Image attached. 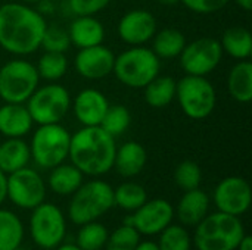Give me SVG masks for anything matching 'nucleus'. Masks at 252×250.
<instances>
[{
	"label": "nucleus",
	"instance_id": "nucleus-35",
	"mask_svg": "<svg viewBox=\"0 0 252 250\" xmlns=\"http://www.w3.org/2000/svg\"><path fill=\"white\" fill-rule=\"evenodd\" d=\"M140 243L139 231L131 225H121L108 236L105 249L106 250H134Z\"/></svg>",
	"mask_w": 252,
	"mask_h": 250
},
{
	"label": "nucleus",
	"instance_id": "nucleus-43",
	"mask_svg": "<svg viewBox=\"0 0 252 250\" xmlns=\"http://www.w3.org/2000/svg\"><path fill=\"white\" fill-rule=\"evenodd\" d=\"M235 1L239 7H242L247 12H250L252 9V0H235Z\"/></svg>",
	"mask_w": 252,
	"mask_h": 250
},
{
	"label": "nucleus",
	"instance_id": "nucleus-40",
	"mask_svg": "<svg viewBox=\"0 0 252 250\" xmlns=\"http://www.w3.org/2000/svg\"><path fill=\"white\" fill-rule=\"evenodd\" d=\"M6 200V174L0 171V205Z\"/></svg>",
	"mask_w": 252,
	"mask_h": 250
},
{
	"label": "nucleus",
	"instance_id": "nucleus-46",
	"mask_svg": "<svg viewBox=\"0 0 252 250\" xmlns=\"http://www.w3.org/2000/svg\"><path fill=\"white\" fill-rule=\"evenodd\" d=\"M40 0H21V3H25V4H35V3H38Z\"/></svg>",
	"mask_w": 252,
	"mask_h": 250
},
{
	"label": "nucleus",
	"instance_id": "nucleus-28",
	"mask_svg": "<svg viewBox=\"0 0 252 250\" xmlns=\"http://www.w3.org/2000/svg\"><path fill=\"white\" fill-rule=\"evenodd\" d=\"M22 240L24 224L19 217L9 209H0V250H18Z\"/></svg>",
	"mask_w": 252,
	"mask_h": 250
},
{
	"label": "nucleus",
	"instance_id": "nucleus-41",
	"mask_svg": "<svg viewBox=\"0 0 252 250\" xmlns=\"http://www.w3.org/2000/svg\"><path fill=\"white\" fill-rule=\"evenodd\" d=\"M236 250H252V237L251 236L245 234V236L242 237L241 243L238 245Z\"/></svg>",
	"mask_w": 252,
	"mask_h": 250
},
{
	"label": "nucleus",
	"instance_id": "nucleus-23",
	"mask_svg": "<svg viewBox=\"0 0 252 250\" xmlns=\"http://www.w3.org/2000/svg\"><path fill=\"white\" fill-rule=\"evenodd\" d=\"M84 174L72 164H59L50 169L49 189L59 196H71L84 181Z\"/></svg>",
	"mask_w": 252,
	"mask_h": 250
},
{
	"label": "nucleus",
	"instance_id": "nucleus-16",
	"mask_svg": "<svg viewBox=\"0 0 252 250\" xmlns=\"http://www.w3.org/2000/svg\"><path fill=\"white\" fill-rule=\"evenodd\" d=\"M114 62V52L103 44H97L80 49V52L75 56V71L86 80L97 81L112 74Z\"/></svg>",
	"mask_w": 252,
	"mask_h": 250
},
{
	"label": "nucleus",
	"instance_id": "nucleus-30",
	"mask_svg": "<svg viewBox=\"0 0 252 250\" xmlns=\"http://www.w3.org/2000/svg\"><path fill=\"white\" fill-rule=\"evenodd\" d=\"M35 69L41 80H46L49 83H56L62 77H65L68 71V59L65 53L44 52L35 65Z\"/></svg>",
	"mask_w": 252,
	"mask_h": 250
},
{
	"label": "nucleus",
	"instance_id": "nucleus-18",
	"mask_svg": "<svg viewBox=\"0 0 252 250\" xmlns=\"http://www.w3.org/2000/svg\"><path fill=\"white\" fill-rule=\"evenodd\" d=\"M68 35L72 46L86 49L103 44L105 27L94 15H75V19L68 28Z\"/></svg>",
	"mask_w": 252,
	"mask_h": 250
},
{
	"label": "nucleus",
	"instance_id": "nucleus-27",
	"mask_svg": "<svg viewBox=\"0 0 252 250\" xmlns=\"http://www.w3.org/2000/svg\"><path fill=\"white\" fill-rule=\"evenodd\" d=\"M176 87L177 81L173 77L158 75L143 88L145 100L151 108H165L176 99Z\"/></svg>",
	"mask_w": 252,
	"mask_h": 250
},
{
	"label": "nucleus",
	"instance_id": "nucleus-25",
	"mask_svg": "<svg viewBox=\"0 0 252 250\" xmlns=\"http://www.w3.org/2000/svg\"><path fill=\"white\" fill-rule=\"evenodd\" d=\"M223 53L236 60H247L252 55L251 32L244 27H230L220 40Z\"/></svg>",
	"mask_w": 252,
	"mask_h": 250
},
{
	"label": "nucleus",
	"instance_id": "nucleus-14",
	"mask_svg": "<svg viewBox=\"0 0 252 250\" xmlns=\"http://www.w3.org/2000/svg\"><path fill=\"white\" fill-rule=\"evenodd\" d=\"M158 31L154 13L146 9H133L124 13L117 25L118 37L128 46H145Z\"/></svg>",
	"mask_w": 252,
	"mask_h": 250
},
{
	"label": "nucleus",
	"instance_id": "nucleus-20",
	"mask_svg": "<svg viewBox=\"0 0 252 250\" xmlns=\"http://www.w3.org/2000/svg\"><path fill=\"white\" fill-rule=\"evenodd\" d=\"M210 209V197L199 187L185 192L177 208L176 215L179 221L186 227L198 225L207 215Z\"/></svg>",
	"mask_w": 252,
	"mask_h": 250
},
{
	"label": "nucleus",
	"instance_id": "nucleus-45",
	"mask_svg": "<svg viewBox=\"0 0 252 250\" xmlns=\"http://www.w3.org/2000/svg\"><path fill=\"white\" fill-rule=\"evenodd\" d=\"M157 1L161 4H167V6H174V4L180 3V0H157Z\"/></svg>",
	"mask_w": 252,
	"mask_h": 250
},
{
	"label": "nucleus",
	"instance_id": "nucleus-12",
	"mask_svg": "<svg viewBox=\"0 0 252 250\" xmlns=\"http://www.w3.org/2000/svg\"><path fill=\"white\" fill-rule=\"evenodd\" d=\"M223 49L217 38L202 37L186 43L180 53V66L186 75L207 77L210 75L223 59Z\"/></svg>",
	"mask_w": 252,
	"mask_h": 250
},
{
	"label": "nucleus",
	"instance_id": "nucleus-1",
	"mask_svg": "<svg viewBox=\"0 0 252 250\" xmlns=\"http://www.w3.org/2000/svg\"><path fill=\"white\" fill-rule=\"evenodd\" d=\"M46 18L25 3L0 6V47L10 55L24 57L37 52L46 31Z\"/></svg>",
	"mask_w": 252,
	"mask_h": 250
},
{
	"label": "nucleus",
	"instance_id": "nucleus-29",
	"mask_svg": "<svg viewBox=\"0 0 252 250\" xmlns=\"http://www.w3.org/2000/svg\"><path fill=\"white\" fill-rule=\"evenodd\" d=\"M148 200V193L143 186L127 181L120 184L114 190V206H118L127 212H134Z\"/></svg>",
	"mask_w": 252,
	"mask_h": 250
},
{
	"label": "nucleus",
	"instance_id": "nucleus-33",
	"mask_svg": "<svg viewBox=\"0 0 252 250\" xmlns=\"http://www.w3.org/2000/svg\"><path fill=\"white\" fill-rule=\"evenodd\" d=\"M157 245L159 250H190L192 237L185 227L170 224L159 233V240Z\"/></svg>",
	"mask_w": 252,
	"mask_h": 250
},
{
	"label": "nucleus",
	"instance_id": "nucleus-37",
	"mask_svg": "<svg viewBox=\"0 0 252 250\" xmlns=\"http://www.w3.org/2000/svg\"><path fill=\"white\" fill-rule=\"evenodd\" d=\"M109 3L111 0H68L69 10L74 15H96Z\"/></svg>",
	"mask_w": 252,
	"mask_h": 250
},
{
	"label": "nucleus",
	"instance_id": "nucleus-4",
	"mask_svg": "<svg viewBox=\"0 0 252 250\" xmlns=\"http://www.w3.org/2000/svg\"><path fill=\"white\" fill-rule=\"evenodd\" d=\"M161 59L146 46H131L115 56L112 74L128 88H145L159 75Z\"/></svg>",
	"mask_w": 252,
	"mask_h": 250
},
{
	"label": "nucleus",
	"instance_id": "nucleus-21",
	"mask_svg": "<svg viewBox=\"0 0 252 250\" xmlns=\"http://www.w3.org/2000/svg\"><path fill=\"white\" fill-rule=\"evenodd\" d=\"M148 162L146 149L137 141H127L117 147L114 158V168L121 177L131 178L139 175Z\"/></svg>",
	"mask_w": 252,
	"mask_h": 250
},
{
	"label": "nucleus",
	"instance_id": "nucleus-42",
	"mask_svg": "<svg viewBox=\"0 0 252 250\" xmlns=\"http://www.w3.org/2000/svg\"><path fill=\"white\" fill-rule=\"evenodd\" d=\"M134 250H159L155 242H140Z\"/></svg>",
	"mask_w": 252,
	"mask_h": 250
},
{
	"label": "nucleus",
	"instance_id": "nucleus-2",
	"mask_svg": "<svg viewBox=\"0 0 252 250\" xmlns=\"http://www.w3.org/2000/svg\"><path fill=\"white\" fill-rule=\"evenodd\" d=\"M115 137L100 125L83 127L71 136L68 158L84 175L100 177L114 168Z\"/></svg>",
	"mask_w": 252,
	"mask_h": 250
},
{
	"label": "nucleus",
	"instance_id": "nucleus-24",
	"mask_svg": "<svg viewBox=\"0 0 252 250\" xmlns=\"http://www.w3.org/2000/svg\"><path fill=\"white\" fill-rule=\"evenodd\" d=\"M227 90L233 100L239 103H250L252 100V63L239 60L227 75Z\"/></svg>",
	"mask_w": 252,
	"mask_h": 250
},
{
	"label": "nucleus",
	"instance_id": "nucleus-32",
	"mask_svg": "<svg viewBox=\"0 0 252 250\" xmlns=\"http://www.w3.org/2000/svg\"><path fill=\"white\" fill-rule=\"evenodd\" d=\"M130 122H131V113L124 105H112V106L109 105L100 122V127L112 137H117L121 136L124 131H127Z\"/></svg>",
	"mask_w": 252,
	"mask_h": 250
},
{
	"label": "nucleus",
	"instance_id": "nucleus-17",
	"mask_svg": "<svg viewBox=\"0 0 252 250\" xmlns=\"http://www.w3.org/2000/svg\"><path fill=\"white\" fill-rule=\"evenodd\" d=\"M77 121L83 127H96L100 125L109 102L106 96L97 88H83L71 103Z\"/></svg>",
	"mask_w": 252,
	"mask_h": 250
},
{
	"label": "nucleus",
	"instance_id": "nucleus-38",
	"mask_svg": "<svg viewBox=\"0 0 252 250\" xmlns=\"http://www.w3.org/2000/svg\"><path fill=\"white\" fill-rule=\"evenodd\" d=\"M189 10L195 13L210 15L216 13L227 6L230 0H180Z\"/></svg>",
	"mask_w": 252,
	"mask_h": 250
},
{
	"label": "nucleus",
	"instance_id": "nucleus-15",
	"mask_svg": "<svg viewBox=\"0 0 252 250\" xmlns=\"http://www.w3.org/2000/svg\"><path fill=\"white\" fill-rule=\"evenodd\" d=\"M174 218V208L165 199L146 200L131 214L133 227L143 236H157L167 228Z\"/></svg>",
	"mask_w": 252,
	"mask_h": 250
},
{
	"label": "nucleus",
	"instance_id": "nucleus-36",
	"mask_svg": "<svg viewBox=\"0 0 252 250\" xmlns=\"http://www.w3.org/2000/svg\"><path fill=\"white\" fill-rule=\"evenodd\" d=\"M71 40L68 35V29H63L58 25L46 27V31L41 38V46L44 52H56L65 53L71 47Z\"/></svg>",
	"mask_w": 252,
	"mask_h": 250
},
{
	"label": "nucleus",
	"instance_id": "nucleus-3",
	"mask_svg": "<svg viewBox=\"0 0 252 250\" xmlns=\"http://www.w3.org/2000/svg\"><path fill=\"white\" fill-rule=\"evenodd\" d=\"M245 234L239 217L217 211L195 225L193 243L198 250H236Z\"/></svg>",
	"mask_w": 252,
	"mask_h": 250
},
{
	"label": "nucleus",
	"instance_id": "nucleus-6",
	"mask_svg": "<svg viewBox=\"0 0 252 250\" xmlns=\"http://www.w3.org/2000/svg\"><path fill=\"white\" fill-rule=\"evenodd\" d=\"M71 134L59 124H44L32 133L30 141V155L41 169H52L68 159Z\"/></svg>",
	"mask_w": 252,
	"mask_h": 250
},
{
	"label": "nucleus",
	"instance_id": "nucleus-13",
	"mask_svg": "<svg viewBox=\"0 0 252 250\" xmlns=\"http://www.w3.org/2000/svg\"><path fill=\"white\" fill-rule=\"evenodd\" d=\"M252 193L250 183L242 177H227L214 190V203L220 212L241 217L251 206Z\"/></svg>",
	"mask_w": 252,
	"mask_h": 250
},
{
	"label": "nucleus",
	"instance_id": "nucleus-26",
	"mask_svg": "<svg viewBox=\"0 0 252 250\" xmlns=\"http://www.w3.org/2000/svg\"><path fill=\"white\" fill-rule=\"evenodd\" d=\"M186 46V37L180 29L164 28L157 31L152 38V52L159 59H174L179 57Z\"/></svg>",
	"mask_w": 252,
	"mask_h": 250
},
{
	"label": "nucleus",
	"instance_id": "nucleus-8",
	"mask_svg": "<svg viewBox=\"0 0 252 250\" xmlns=\"http://www.w3.org/2000/svg\"><path fill=\"white\" fill-rule=\"evenodd\" d=\"M71 94L69 91L58 84L50 83L46 85H38L35 91L25 102V106L32 118L34 124H59L71 109Z\"/></svg>",
	"mask_w": 252,
	"mask_h": 250
},
{
	"label": "nucleus",
	"instance_id": "nucleus-31",
	"mask_svg": "<svg viewBox=\"0 0 252 250\" xmlns=\"http://www.w3.org/2000/svg\"><path fill=\"white\" fill-rule=\"evenodd\" d=\"M108 236V228L103 224L90 221L80 225L77 233V246L81 250H100L105 248Z\"/></svg>",
	"mask_w": 252,
	"mask_h": 250
},
{
	"label": "nucleus",
	"instance_id": "nucleus-9",
	"mask_svg": "<svg viewBox=\"0 0 252 250\" xmlns=\"http://www.w3.org/2000/svg\"><path fill=\"white\" fill-rule=\"evenodd\" d=\"M40 84L35 65L16 57L0 68V99L4 103H25Z\"/></svg>",
	"mask_w": 252,
	"mask_h": 250
},
{
	"label": "nucleus",
	"instance_id": "nucleus-10",
	"mask_svg": "<svg viewBox=\"0 0 252 250\" xmlns=\"http://www.w3.org/2000/svg\"><path fill=\"white\" fill-rule=\"evenodd\" d=\"M31 211L30 236L32 242L43 250L58 248L66 234V221L61 208L43 202Z\"/></svg>",
	"mask_w": 252,
	"mask_h": 250
},
{
	"label": "nucleus",
	"instance_id": "nucleus-7",
	"mask_svg": "<svg viewBox=\"0 0 252 250\" xmlns=\"http://www.w3.org/2000/svg\"><path fill=\"white\" fill-rule=\"evenodd\" d=\"M176 99L186 116L190 119H205L217 105V93L207 77L185 75L177 81Z\"/></svg>",
	"mask_w": 252,
	"mask_h": 250
},
{
	"label": "nucleus",
	"instance_id": "nucleus-11",
	"mask_svg": "<svg viewBox=\"0 0 252 250\" xmlns=\"http://www.w3.org/2000/svg\"><path fill=\"white\" fill-rule=\"evenodd\" d=\"M6 199L21 209H34L46 199V183L32 168H21L6 175Z\"/></svg>",
	"mask_w": 252,
	"mask_h": 250
},
{
	"label": "nucleus",
	"instance_id": "nucleus-5",
	"mask_svg": "<svg viewBox=\"0 0 252 250\" xmlns=\"http://www.w3.org/2000/svg\"><path fill=\"white\" fill-rule=\"evenodd\" d=\"M68 205V218L75 225L97 221L114 206V189L103 180L83 183Z\"/></svg>",
	"mask_w": 252,
	"mask_h": 250
},
{
	"label": "nucleus",
	"instance_id": "nucleus-39",
	"mask_svg": "<svg viewBox=\"0 0 252 250\" xmlns=\"http://www.w3.org/2000/svg\"><path fill=\"white\" fill-rule=\"evenodd\" d=\"M35 4H37L35 10H37L38 13H41L43 16L52 15V13L55 12V4H53L52 0H40V1L35 3Z\"/></svg>",
	"mask_w": 252,
	"mask_h": 250
},
{
	"label": "nucleus",
	"instance_id": "nucleus-34",
	"mask_svg": "<svg viewBox=\"0 0 252 250\" xmlns=\"http://www.w3.org/2000/svg\"><path fill=\"white\" fill-rule=\"evenodd\" d=\"M174 181L183 192L198 189L202 181V171L193 161H183L174 171Z\"/></svg>",
	"mask_w": 252,
	"mask_h": 250
},
{
	"label": "nucleus",
	"instance_id": "nucleus-19",
	"mask_svg": "<svg viewBox=\"0 0 252 250\" xmlns=\"http://www.w3.org/2000/svg\"><path fill=\"white\" fill-rule=\"evenodd\" d=\"M34 122L25 103H4L0 106V134L6 139H22Z\"/></svg>",
	"mask_w": 252,
	"mask_h": 250
},
{
	"label": "nucleus",
	"instance_id": "nucleus-22",
	"mask_svg": "<svg viewBox=\"0 0 252 250\" xmlns=\"http://www.w3.org/2000/svg\"><path fill=\"white\" fill-rule=\"evenodd\" d=\"M30 161V146L22 139H6L0 144V171L6 175L28 167Z\"/></svg>",
	"mask_w": 252,
	"mask_h": 250
},
{
	"label": "nucleus",
	"instance_id": "nucleus-44",
	"mask_svg": "<svg viewBox=\"0 0 252 250\" xmlns=\"http://www.w3.org/2000/svg\"><path fill=\"white\" fill-rule=\"evenodd\" d=\"M53 250H81V249H80L77 245H71V243H65V245H63V243H61L58 248H55Z\"/></svg>",
	"mask_w": 252,
	"mask_h": 250
}]
</instances>
